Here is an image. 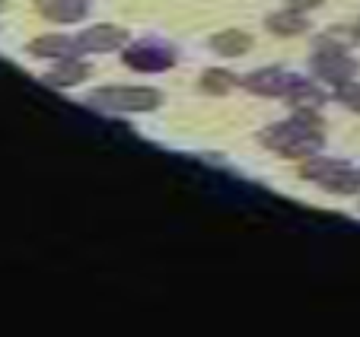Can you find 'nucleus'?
<instances>
[{
	"label": "nucleus",
	"instance_id": "f257e3e1",
	"mask_svg": "<svg viewBox=\"0 0 360 337\" xmlns=\"http://www.w3.org/2000/svg\"><path fill=\"white\" fill-rule=\"evenodd\" d=\"M89 99H93V105L109 108V112H150V108H157L160 93L143 86H112L93 93Z\"/></svg>",
	"mask_w": 360,
	"mask_h": 337
},
{
	"label": "nucleus",
	"instance_id": "f03ea898",
	"mask_svg": "<svg viewBox=\"0 0 360 337\" xmlns=\"http://www.w3.org/2000/svg\"><path fill=\"white\" fill-rule=\"evenodd\" d=\"M268 147H274L281 156H303L309 150L322 147V134L316 131V124H281V128L265 134Z\"/></svg>",
	"mask_w": 360,
	"mask_h": 337
},
{
	"label": "nucleus",
	"instance_id": "7ed1b4c3",
	"mask_svg": "<svg viewBox=\"0 0 360 337\" xmlns=\"http://www.w3.org/2000/svg\"><path fill=\"white\" fill-rule=\"evenodd\" d=\"M303 176L319 182V185H326V188H332V191H354L357 188V176H354L351 168L338 166V162H326V159L306 162Z\"/></svg>",
	"mask_w": 360,
	"mask_h": 337
},
{
	"label": "nucleus",
	"instance_id": "20e7f679",
	"mask_svg": "<svg viewBox=\"0 0 360 337\" xmlns=\"http://www.w3.org/2000/svg\"><path fill=\"white\" fill-rule=\"evenodd\" d=\"M316 70H319L326 80H332V83H338V86H345L347 80H351V74H357V67H354V61L351 58H345V54L338 51V48H328L326 54H319L316 58Z\"/></svg>",
	"mask_w": 360,
	"mask_h": 337
},
{
	"label": "nucleus",
	"instance_id": "39448f33",
	"mask_svg": "<svg viewBox=\"0 0 360 337\" xmlns=\"http://www.w3.org/2000/svg\"><path fill=\"white\" fill-rule=\"evenodd\" d=\"M124 41H128V32H124V29L93 26V29H86V32L80 35V41H77V45H80L83 51H112V48L124 45Z\"/></svg>",
	"mask_w": 360,
	"mask_h": 337
},
{
	"label": "nucleus",
	"instance_id": "423d86ee",
	"mask_svg": "<svg viewBox=\"0 0 360 337\" xmlns=\"http://www.w3.org/2000/svg\"><path fill=\"white\" fill-rule=\"evenodd\" d=\"M39 10L55 22H77L86 13L83 0H39Z\"/></svg>",
	"mask_w": 360,
	"mask_h": 337
},
{
	"label": "nucleus",
	"instance_id": "0eeeda50",
	"mask_svg": "<svg viewBox=\"0 0 360 337\" xmlns=\"http://www.w3.org/2000/svg\"><path fill=\"white\" fill-rule=\"evenodd\" d=\"M211 48L217 54H226V58H239V54H245L252 48V39L245 32H239V29H230V32H220L211 39Z\"/></svg>",
	"mask_w": 360,
	"mask_h": 337
},
{
	"label": "nucleus",
	"instance_id": "6e6552de",
	"mask_svg": "<svg viewBox=\"0 0 360 337\" xmlns=\"http://www.w3.org/2000/svg\"><path fill=\"white\" fill-rule=\"evenodd\" d=\"M124 61L134 64V67H141V70H157V67H169L172 58L166 51H157V48L143 45V48H134V51L124 54Z\"/></svg>",
	"mask_w": 360,
	"mask_h": 337
},
{
	"label": "nucleus",
	"instance_id": "1a4fd4ad",
	"mask_svg": "<svg viewBox=\"0 0 360 337\" xmlns=\"http://www.w3.org/2000/svg\"><path fill=\"white\" fill-rule=\"evenodd\" d=\"M245 86L255 89V93H265V95H278V93H284V89L290 86V80H287L281 70H259L255 77L245 80Z\"/></svg>",
	"mask_w": 360,
	"mask_h": 337
},
{
	"label": "nucleus",
	"instance_id": "9d476101",
	"mask_svg": "<svg viewBox=\"0 0 360 337\" xmlns=\"http://www.w3.org/2000/svg\"><path fill=\"white\" fill-rule=\"evenodd\" d=\"M77 48V41L64 39V35H45V39H35L32 41V51L41 54V58H64Z\"/></svg>",
	"mask_w": 360,
	"mask_h": 337
},
{
	"label": "nucleus",
	"instance_id": "9b49d317",
	"mask_svg": "<svg viewBox=\"0 0 360 337\" xmlns=\"http://www.w3.org/2000/svg\"><path fill=\"white\" fill-rule=\"evenodd\" d=\"M86 74H89L86 64H80V61H68V64H61V67H58L55 74L48 77V83H51V86H74V83H80Z\"/></svg>",
	"mask_w": 360,
	"mask_h": 337
},
{
	"label": "nucleus",
	"instance_id": "f8f14e48",
	"mask_svg": "<svg viewBox=\"0 0 360 337\" xmlns=\"http://www.w3.org/2000/svg\"><path fill=\"white\" fill-rule=\"evenodd\" d=\"M268 29L278 35H300V32H306V20L300 13H274L268 20Z\"/></svg>",
	"mask_w": 360,
	"mask_h": 337
},
{
	"label": "nucleus",
	"instance_id": "ddd939ff",
	"mask_svg": "<svg viewBox=\"0 0 360 337\" xmlns=\"http://www.w3.org/2000/svg\"><path fill=\"white\" fill-rule=\"evenodd\" d=\"M230 86H233V80L224 70H207V74L201 77V89H207V93H226Z\"/></svg>",
	"mask_w": 360,
	"mask_h": 337
},
{
	"label": "nucleus",
	"instance_id": "4468645a",
	"mask_svg": "<svg viewBox=\"0 0 360 337\" xmlns=\"http://www.w3.org/2000/svg\"><path fill=\"white\" fill-rule=\"evenodd\" d=\"M341 99H345V105H351V108H357V112H360V89L345 86V89H341Z\"/></svg>",
	"mask_w": 360,
	"mask_h": 337
},
{
	"label": "nucleus",
	"instance_id": "2eb2a0df",
	"mask_svg": "<svg viewBox=\"0 0 360 337\" xmlns=\"http://www.w3.org/2000/svg\"><path fill=\"white\" fill-rule=\"evenodd\" d=\"M293 10H309V7H319L322 0H290Z\"/></svg>",
	"mask_w": 360,
	"mask_h": 337
}]
</instances>
